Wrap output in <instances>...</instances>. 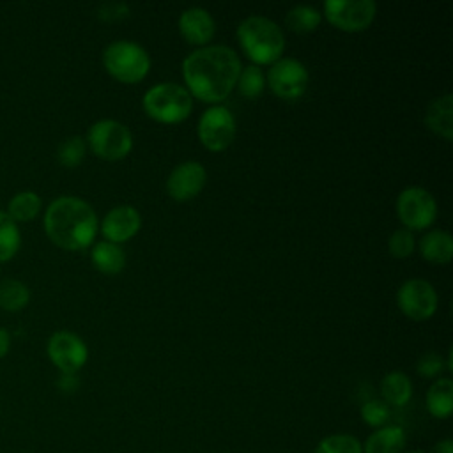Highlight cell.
I'll use <instances>...</instances> for the list:
<instances>
[{"label": "cell", "instance_id": "cell-1", "mask_svg": "<svg viewBox=\"0 0 453 453\" xmlns=\"http://www.w3.org/2000/svg\"><path fill=\"white\" fill-rule=\"evenodd\" d=\"M241 58L225 44L200 46L182 60V76L189 94L205 103L223 101L235 87Z\"/></svg>", "mask_w": 453, "mask_h": 453}, {"label": "cell", "instance_id": "cell-2", "mask_svg": "<svg viewBox=\"0 0 453 453\" xmlns=\"http://www.w3.org/2000/svg\"><path fill=\"white\" fill-rule=\"evenodd\" d=\"M42 223L50 241L69 251L90 246L99 228L92 205L73 195L57 196L46 207Z\"/></svg>", "mask_w": 453, "mask_h": 453}, {"label": "cell", "instance_id": "cell-3", "mask_svg": "<svg viewBox=\"0 0 453 453\" xmlns=\"http://www.w3.org/2000/svg\"><path fill=\"white\" fill-rule=\"evenodd\" d=\"M237 41L250 60L258 64H273L285 50V35L281 27L267 16L250 14L235 30Z\"/></svg>", "mask_w": 453, "mask_h": 453}, {"label": "cell", "instance_id": "cell-4", "mask_svg": "<svg viewBox=\"0 0 453 453\" xmlns=\"http://www.w3.org/2000/svg\"><path fill=\"white\" fill-rule=\"evenodd\" d=\"M142 104L150 119L165 124H175L191 113L193 97L186 87L173 81H161L143 94Z\"/></svg>", "mask_w": 453, "mask_h": 453}, {"label": "cell", "instance_id": "cell-5", "mask_svg": "<svg viewBox=\"0 0 453 453\" xmlns=\"http://www.w3.org/2000/svg\"><path fill=\"white\" fill-rule=\"evenodd\" d=\"M103 64L119 81L136 83L147 76L150 69V57L136 41L117 39L103 50Z\"/></svg>", "mask_w": 453, "mask_h": 453}, {"label": "cell", "instance_id": "cell-6", "mask_svg": "<svg viewBox=\"0 0 453 453\" xmlns=\"http://www.w3.org/2000/svg\"><path fill=\"white\" fill-rule=\"evenodd\" d=\"M87 142L92 152L106 161L122 159L133 149V134L129 127L115 119L96 120L88 127Z\"/></svg>", "mask_w": 453, "mask_h": 453}, {"label": "cell", "instance_id": "cell-7", "mask_svg": "<svg viewBox=\"0 0 453 453\" xmlns=\"http://www.w3.org/2000/svg\"><path fill=\"white\" fill-rule=\"evenodd\" d=\"M396 214L405 228L423 230L437 218V202L434 195L419 186H409L396 198Z\"/></svg>", "mask_w": 453, "mask_h": 453}, {"label": "cell", "instance_id": "cell-8", "mask_svg": "<svg viewBox=\"0 0 453 453\" xmlns=\"http://www.w3.org/2000/svg\"><path fill=\"white\" fill-rule=\"evenodd\" d=\"M308 69L294 57H280L274 60L267 73V81L271 90L287 101L299 99L308 88Z\"/></svg>", "mask_w": 453, "mask_h": 453}, {"label": "cell", "instance_id": "cell-9", "mask_svg": "<svg viewBox=\"0 0 453 453\" xmlns=\"http://www.w3.org/2000/svg\"><path fill=\"white\" fill-rule=\"evenodd\" d=\"M196 134L209 150H223L235 138V117L223 104H212L198 119Z\"/></svg>", "mask_w": 453, "mask_h": 453}, {"label": "cell", "instance_id": "cell-10", "mask_svg": "<svg viewBox=\"0 0 453 453\" xmlns=\"http://www.w3.org/2000/svg\"><path fill=\"white\" fill-rule=\"evenodd\" d=\"M396 304L405 317L412 320H426L435 313L439 297L430 281L423 278H411L398 287Z\"/></svg>", "mask_w": 453, "mask_h": 453}, {"label": "cell", "instance_id": "cell-11", "mask_svg": "<svg viewBox=\"0 0 453 453\" xmlns=\"http://www.w3.org/2000/svg\"><path fill=\"white\" fill-rule=\"evenodd\" d=\"M377 12L373 0H326V18L345 32H361L370 27Z\"/></svg>", "mask_w": 453, "mask_h": 453}, {"label": "cell", "instance_id": "cell-12", "mask_svg": "<svg viewBox=\"0 0 453 453\" xmlns=\"http://www.w3.org/2000/svg\"><path fill=\"white\" fill-rule=\"evenodd\" d=\"M46 352L50 361L60 370V373H78L87 363L88 349L85 342L71 331H57L50 336Z\"/></svg>", "mask_w": 453, "mask_h": 453}, {"label": "cell", "instance_id": "cell-13", "mask_svg": "<svg viewBox=\"0 0 453 453\" xmlns=\"http://www.w3.org/2000/svg\"><path fill=\"white\" fill-rule=\"evenodd\" d=\"M207 180L205 166L198 161H182L166 177V193L177 202H188L196 196Z\"/></svg>", "mask_w": 453, "mask_h": 453}, {"label": "cell", "instance_id": "cell-14", "mask_svg": "<svg viewBox=\"0 0 453 453\" xmlns=\"http://www.w3.org/2000/svg\"><path fill=\"white\" fill-rule=\"evenodd\" d=\"M142 226V216L133 205H117L110 209L101 221V234L106 241L120 244L131 239Z\"/></svg>", "mask_w": 453, "mask_h": 453}, {"label": "cell", "instance_id": "cell-15", "mask_svg": "<svg viewBox=\"0 0 453 453\" xmlns=\"http://www.w3.org/2000/svg\"><path fill=\"white\" fill-rule=\"evenodd\" d=\"M179 32L180 35L196 46H205L214 35L216 21L212 14L203 7H188L179 16Z\"/></svg>", "mask_w": 453, "mask_h": 453}, {"label": "cell", "instance_id": "cell-16", "mask_svg": "<svg viewBox=\"0 0 453 453\" xmlns=\"http://www.w3.org/2000/svg\"><path fill=\"white\" fill-rule=\"evenodd\" d=\"M426 126L442 136L444 140L453 138V94H444L430 101L425 111Z\"/></svg>", "mask_w": 453, "mask_h": 453}, {"label": "cell", "instance_id": "cell-17", "mask_svg": "<svg viewBox=\"0 0 453 453\" xmlns=\"http://www.w3.org/2000/svg\"><path fill=\"white\" fill-rule=\"evenodd\" d=\"M419 253L425 260L434 264H448L453 257V239L442 228H432L418 242Z\"/></svg>", "mask_w": 453, "mask_h": 453}, {"label": "cell", "instance_id": "cell-18", "mask_svg": "<svg viewBox=\"0 0 453 453\" xmlns=\"http://www.w3.org/2000/svg\"><path fill=\"white\" fill-rule=\"evenodd\" d=\"M363 453H402L405 446V432L400 426H380L365 441Z\"/></svg>", "mask_w": 453, "mask_h": 453}, {"label": "cell", "instance_id": "cell-19", "mask_svg": "<svg viewBox=\"0 0 453 453\" xmlns=\"http://www.w3.org/2000/svg\"><path fill=\"white\" fill-rule=\"evenodd\" d=\"M90 260L94 267L104 274H117L126 265V251L120 244L110 241H99L92 246Z\"/></svg>", "mask_w": 453, "mask_h": 453}, {"label": "cell", "instance_id": "cell-20", "mask_svg": "<svg viewBox=\"0 0 453 453\" xmlns=\"http://www.w3.org/2000/svg\"><path fill=\"white\" fill-rule=\"evenodd\" d=\"M426 409L434 418L444 419L453 411V380L449 377L437 379L426 391Z\"/></svg>", "mask_w": 453, "mask_h": 453}, {"label": "cell", "instance_id": "cell-21", "mask_svg": "<svg viewBox=\"0 0 453 453\" xmlns=\"http://www.w3.org/2000/svg\"><path fill=\"white\" fill-rule=\"evenodd\" d=\"M380 395L386 403H391L395 407L405 405L412 396V382L407 373L403 372H389L380 380Z\"/></svg>", "mask_w": 453, "mask_h": 453}, {"label": "cell", "instance_id": "cell-22", "mask_svg": "<svg viewBox=\"0 0 453 453\" xmlns=\"http://www.w3.org/2000/svg\"><path fill=\"white\" fill-rule=\"evenodd\" d=\"M41 196L34 191H19L16 193L7 205V216L18 225L25 221H32L41 212Z\"/></svg>", "mask_w": 453, "mask_h": 453}, {"label": "cell", "instance_id": "cell-23", "mask_svg": "<svg viewBox=\"0 0 453 453\" xmlns=\"http://www.w3.org/2000/svg\"><path fill=\"white\" fill-rule=\"evenodd\" d=\"M320 21H322V12L317 7H311L306 4L294 5L285 14L287 28H290L292 32H299V34L313 32L320 25Z\"/></svg>", "mask_w": 453, "mask_h": 453}, {"label": "cell", "instance_id": "cell-24", "mask_svg": "<svg viewBox=\"0 0 453 453\" xmlns=\"http://www.w3.org/2000/svg\"><path fill=\"white\" fill-rule=\"evenodd\" d=\"M30 301L28 287L16 278H5L0 281V308L5 311H19Z\"/></svg>", "mask_w": 453, "mask_h": 453}, {"label": "cell", "instance_id": "cell-25", "mask_svg": "<svg viewBox=\"0 0 453 453\" xmlns=\"http://www.w3.org/2000/svg\"><path fill=\"white\" fill-rule=\"evenodd\" d=\"M21 246V234L18 225L7 216L5 211H0V262L11 260Z\"/></svg>", "mask_w": 453, "mask_h": 453}, {"label": "cell", "instance_id": "cell-26", "mask_svg": "<svg viewBox=\"0 0 453 453\" xmlns=\"http://www.w3.org/2000/svg\"><path fill=\"white\" fill-rule=\"evenodd\" d=\"M235 87H237L239 94L248 97V99L258 97L264 92V87H265V74L260 69V65L250 64L246 67H241Z\"/></svg>", "mask_w": 453, "mask_h": 453}, {"label": "cell", "instance_id": "cell-27", "mask_svg": "<svg viewBox=\"0 0 453 453\" xmlns=\"http://www.w3.org/2000/svg\"><path fill=\"white\" fill-rule=\"evenodd\" d=\"M85 157V140L78 134L67 136L57 147V159L65 168L78 166Z\"/></svg>", "mask_w": 453, "mask_h": 453}, {"label": "cell", "instance_id": "cell-28", "mask_svg": "<svg viewBox=\"0 0 453 453\" xmlns=\"http://www.w3.org/2000/svg\"><path fill=\"white\" fill-rule=\"evenodd\" d=\"M313 453H363V446L354 435L334 434L324 437Z\"/></svg>", "mask_w": 453, "mask_h": 453}, {"label": "cell", "instance_id": "cell-29", "mask_svg": "<svg viewBox=\"0 0 453 453\" xmlns=\"http://www.w3.org/2000/svg\"><path fill=\"white\" fill-rule=\"evenodd\" d=\"M414 234L405 226L393 230V234L388 239V250L395 258H407L414 251Z\"/></svg>", "mask_w": 453, "mask_h": 453}, {"label": "cell", "instance_id": "cell-30", "mask_svg": "<svg viewBox=\"0 0 453 453\" xmlns=\"http://www.w3.org/2000/svg\"><path fill=\"white\" fill-rule=\"evenodd\" d=\"M361 418L370 426H382L389 419V405L379 398L366 400L361 407Z\"/></svg>", "mask_w": 453, "mask_h": 453}, {"label": "cell", "instance_id": "cell-31", "mask_svg": "<svg viewBox=\"0 0 453 453\" xmlns=\"http://www.w3.org/2000/svg\"><path fill=\"white\" fill-rule=\"evenodd\" d=\"M446 368L444 359L435 352H426L418 359L416 370L421 377H435Z\"/></svg>", "mask_w": 453, "mask_h": 453}, {"label": "cell", "instance_id": "cell-32", "mask_svg": "<svg viewBox=\"0 0 453 453\" xmlns=\"http://www.w3.org/2000/svg\"><path fill=\"white\" fill-rule=\"evenodd\" d=\"M129 12V7L126 4L115 2V4H103L99 7V16L104 19H119L124 18Z\"/></svg>", "mask_w": 453, "mask_h": 453}, {"label": "cell", "instance_id": "cell-33", "mask_svg": "<svg viewBox=\"0 0 453 453\" xmlns=\"http://www.w3.org/2000/svg\"><path fill=\"white\" fill-rule=\"evenodd\" d=\"M78 384H80V379H78L76 373H60V377H58V380H57V386H58L62 391H65V393L74 391V389L78 388Z\"/></svg>", "mask_w": 453, "mask_h": 453}, {"label": "cell", "instance_id": "cell-34", "mask_svg": "<svg viewBox=\"0 0 453 453\" xmlns=\"http://www.w3.org/2000/svg\"><path fill=\"white\" fill-rule=\"evenodd\" d=\"M11 349V333L5 327H0V359L7 356Z\"/></svg>", "mask_w": 453, "mask_h": 453}, {"label": "cell", "instance_id": "cell-35", "mask_svg": "<svg viewBox=\"0 0 453 453\" xmlns=\"http://www.w3.org/2000/svg\"><path fill=\"white\" fill-rule=\"evenodd\" d=\"M435 453H453V441L444 439L435 444Z\"/></svg>", "mask_w": 453, "mask_h": 453}, {"label": "cell", "instance_id": "cell-36", "mask_svg": "<svg viewBox=\"0 0 453 453\" xmlns=\"http://www.w3.org/2000/svg\"><path fill=\"white\" fill-rule=\"evenodd\" d=\"M409 453H423V451H418V449H416V451H409Z\"/></svg>", "mask_w": 453, "mask_h": 453}]
</instances>
